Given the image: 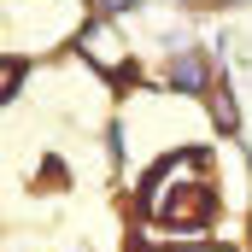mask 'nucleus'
I'll return each instance as SVG.
<instances>
[{
	"label": "nucleus",
	"mask_w": 252,
	"mask_h": 252,
	"mask_svg": "<svg viewBox=\"0 0 252 252\" xmlns=\"http://www.w3.org/2000/svg\"><path fill=\"white\" fill-rule=\"evenodd\" d=\"M211 205H217V193L205 182V158H199V153H182L176 164H164V170L147 182V193H141V211H147L153 223H176V229L205 223Z\"/></svg>",
	"instance_id": "1"
},
{
	"label": "nucleus",
	"mask_w": 252,
	"mask_h": 252,
	"mask_svg": "<svg viewBox=\"0 0 252 252\" xmlns=\"http://www.w3.org/2000/svg\"><path fill=\"white\" fill-rule=\"evenodd\" d=\"M182 252H211V247H182Z\"/></svg>",
	"instance_id": "3"
},
{
	"label": "nucleus",
	"mask_w": 252,
	"mask_h": 252,
	"mask_svg": "<svg viewBox=\"0 0 252 252\" xmlns=\"http://www.w3.org/2000/svg\"><path fill=\"white\" fill-rule=\"evenodd\" d=\"M82 53L100 64V70H112V76H124V70H129V47L118 41L112 24H88V30H82Z\"/></svg>",
	"instance_id": "2"
}]
</instances>
